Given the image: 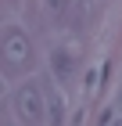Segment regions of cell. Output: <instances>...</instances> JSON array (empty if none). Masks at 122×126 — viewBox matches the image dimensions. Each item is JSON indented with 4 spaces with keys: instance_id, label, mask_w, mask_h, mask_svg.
I'll return each mask as SVG.
<instances>
[{
    "instance_id": "obj_1",
    "label": "cell",
    "mask_w": 122,
    "mask_h": 126,
    "mask_svg": "<svg viewBox=\"0 0 122 126\" xmlns=\"http://www.w3.org/2000/svg\"><path fill=\"white\" fill-rule=\"evenodd\" d=\"M14 115L25 126H43V94L36 87H18L14 90Z\"/></svg>"
},
{
    "instance_id": "obj_2",
    "label": "cell",
    "mask_w": 122,
    "mask_h": 126,
    "mask_svg": "<svg viewBox=\"0 0 122 126\" xmlns=\"http://www.w3.org/2000/svg\"><path fill=\"white\" fill-rule=\"evenodd\" d=\"M0 50H4L7 68H14V72L32 61V47H29V36L22 29H7V32H4V47H0Z\"/></svg>"
},
{
    "instance_id": "obj_3",
    "label": "cell",
    "mask_w": 122,
    "mask_h": 126,
    "mask_svg": "<svg viewBox=\"0 0 122 126\" xmlns=\"http://www.w3.org/2000/svg\"><path fill=\"white\" fill-rule=\"evenodd\" d=\"M47 7L54 11V18H65L68 7H72V0H47Z\"/></svg>"
}]
</instances>
